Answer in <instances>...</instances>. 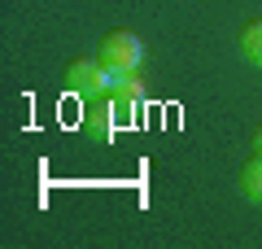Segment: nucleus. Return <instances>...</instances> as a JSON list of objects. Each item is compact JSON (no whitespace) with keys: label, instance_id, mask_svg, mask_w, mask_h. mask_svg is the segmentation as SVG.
I'll list each match as a JSON object with an SVG mask.
<instances>
[{"label":"nucleus","instance_id":"f257e3e1","mask_svg":"<svg viewBox=\"0 0 262 249\" xmlns=\"http://www.w3.org/2000/svg\"><path fill=\"white\" fill-rule=\"evenodd\" d=\"M66 88L75 96H83V101H92V96H110L114 92V70L101 61V57H83V61H70V70H66Z\"/></svg>","mask_w":262,"mask_h":249},{"label":"nucleus","instance_id":"f03ea898","mask_svg":"<svg viewBox=\"0 0 262 249\" xmlns=\"http://www.w3.org/2000/svg\"><path fill=\"white\" fill-rule=\"evenodd\" d=\"M144 57V44L140 35H131V31H110V35L101 39V61L110 66V70H136Z\"/></svg>","mask_w":262,"mask_h":249},{"label":"nucleus","instance_id":"7ed1b4c3","mask_svg":"<svg viewBox=\"0 0 262 249\" xmlns=\"http://www.w3.org/2000/svg\"><path fill=\"white\" fill-rule=\"evenodd\" d=\"M241 193L249 197V201H262V149H253V157L245 162V171H241Z\"/></svg>","mask_w":262,"mask_h":249},{"label":"nucleus","instance_id":"20e7f679","mask_svg":"<svg viewBox=\"0 0 262 249\" xmlns=\"http://www.w3.org/2000/svg\"><path fill=\"white\" fill-rule=\"evenodd\" d=\"M241 53L249 57L253 66H262V22H249V27H245V35H241Z\"/></svg>","mask_w":262,"mask_h":249},{"label":"nucleus","instance_id":"39448f33","mask_svg":"<svg viewBox=\"0 0 262 249\" xmlns=\"http://www.w3.org/2000/svg\"><path fill=\"white\" fill-rule=\"evenodd\" d=\"M253 149H262V127H258V136H253Z\"/></svg>","mask_w":262,"mask_h":249}]
</instances>
